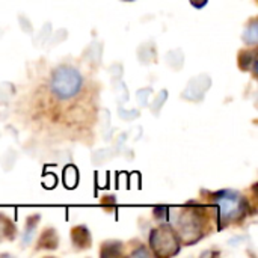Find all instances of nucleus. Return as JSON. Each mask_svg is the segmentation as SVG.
<instances>
[{
    "mask_svg": "<svg viewBox=\"0 0 258 258\" xmlns=\"http://www.w3.org/2000/svg\"><path fill=\"white\" fill-rule=\"evenodd\" d=\"M101 56H103V44L98 42V41H94V42L88 47V50H86V57H88L91 62L98 63V62L101 60Z\"/></svg>",
    "mask_w": 258,
    "mask_h": 258,
    "instance_id": "obj_10",
    "label": "nucleus"
},
{
    "mask_svg": "<svg viewBox=\"0 0 258 258\" xmlns=\"http://www.w3.org/2000/svg\"><path fill=\"white\" fill-rule=\"evenodd\" d=\"M20 21H21V26H23V30H24V32H32V24H30V21H27L24 17H20Z\"/></svg>",
    "mask_w": 258,
    "mask_h": 258,
    "instance_id": "obj_22",
    "label": "nucleus"
},
{
    "mask_svg": "<svg viewBox=\"0 0 258 258\" xmlns=\"http://www.w3.org/2000/svg\"><path fill=\"white\" fill-rule=\"evenodd\" d=\"M118 112H119V116L122 118V119H125V121H132V119H136L138 116H139V112L138 110H124L122 107H119L118 109Z\"/></svg>",
    "mask_w": 258,
    "mask_h": 258,
    "instance_id": "obj_20",
    "label": "nucleus"
},
{
    "mask_svg": "<svg viewBox=\"0 0 258 258\" xmlns=\"http://www.w3.org/2000/svg\"><path fill=\"white\" fill-rule=\"evenodd\" d=\"M166 63L174 68V70H180L184 63V53L180 50V48H175V50H171L168 54H166Z\"/></svg>",
    "mask_w": 258,
    "mask_h": 258,
    "instance_id": "obj_8",
    "label": "nucleus"
},
{
    "mask_svg": "<svg viewBox=\"0 0 258 258\" xmlns=\"http://www.w3.org/2000/svg\"><path fill=\"white\" fill-rule=\"evenodd\" d=\"M212 86V79L209 74H200L194 79H190L181 94L183 98L189 100V101H201L204 98V95L207 94V91Z\"/></svg>",
    "mask_w": 258,
    "mask_h": 258,
    "instance_id": "obj_5",
    "label": "nucleus"
},
{
    "mask_svg": "<svg viewBox=\"0 0 258 258\" xmlns=\"http://www.w3.org/2000/svg\"><path fill=\"white\" fill-rule=\"evenodd\" d=\"M242 38H243V41H245L246 44H251V45L257 44V39H258L257 20H252V21L245 27V32H243Z\"/></svg>",
    "mask_w": 258,
    "mask_h": 258,
    "instance_id": "obj_9",
    "label": "nucleus"
},
{
    "mask_svg": "<svg viewBox=\"0 0 258 258\" xmlns=\"http://www.w3.org/2000/svg\"><path fill=\"white\" fill-rule=\"evenodd\" d=\"M166 98H168V91H160L159 94H157V97H156V100H154V103H151V110L157 115L159 113V110L162 109V106L165 104V101H166Z\"/></svg>",
    "mask_w": 258,
    "mask_h": 258,
    "instance_id": "obj_14",
    "label": "nucleus"
},
{
    "mask_svg": "<svg viewBox=\"0 0 258 258\" xmlns=\"http://www.w3.org/2000/svg\"><path fill=\"white\" fill-rule=\"evenodd\" d=\"M113 156H115V153L110 151V150H107V148H104V150H97V151H94V154H92V160H94L95 163H100V162L104 163V162L110 160Z\"/></svg>",
    "mask_w": 258,
    "mask_h": 258,
    "instance_id": "obj_12",
    "label": "nucleus"
},
{
    "mask_svg": "<svg viewBox=\"0 0 258 258\" xmlns=\"http://www.w3.org/2000/svg\"><path fill=\"white\" fill-rule=\"evenodd\" d=\"M150 246L157 257H172L180 251V240L174 230L160 227L150 234Z\"/></svg>",
    "mask_w": 258,
    "mask_h": 258,
    "instance_id": "obj_4",
    "label": "nucleus"
},
{
    "mask_svg": "<svg viewBox=\"0 0 258 258\" xmlns=\"http://www.w3.org/2000/svg\"><path fill=\"white\" fill-rule=\"evenodd\" d=\"M151 94H153V89L151 88H144V89H139L136 92V98H138V101H139V104L142 107L148 106V101H150V95Z\"/></svg>",
    "mask_w": 258,
    "mask_h": 258,
    "instance_id": "obj_16",
    "label": "nucleus"
},
{
    "mask_svg": "<svg viewBox=\"0 0 258 258\" xmlns=\"http://www.w3.org/2000/svg\"><path fill=\"white\" fill-rule=\"evenodd\" d=\"M209 0H190V3L195 6V8H204L207 5Z\"/></svg>",
    "mask_w": 258,
    "mask_h": 258,
    "instance_id": "obj_23",
    "label": "nucleus"
},
{
    "mask_svg": "<svg viewBox=\"0 0 258 258\" xmlns=\"http://www.w3.org/2000/svg\"><path fill=\"white\" fill-rule=\"evenodd\" d=\"M65 38H67V30L65 29H59V30H56L54 32V35H51L50 38H48V48L50 47H54V45H57V44H60L62 41H65Z\"/></svg>",
    "mask_w": 258,
    "mask_h": 258,
    "instance_id": "obj_17",
    "label": "nucleus"
},
{
    "mask_svg": "<svg viewBox=\"0 0 258 258\" xmlns=\"http://www.w3.org/2000/svg\"><path fill=\"white\" fill-rule=\"evenodd\" d=\"M240 67L243 65V63H246L245 67H243V70H249L251 68V65H254L255 62H254V56L249 53V51H242V54H240Z\"/></svg>",
    "mask_w": 258,
    "mask_h": 258,
    "instance_id": "obj_19",
    "label": "nucleus"
},
{
    "mask_svg": "<svg viewBox=\"0 0 258 258\" xmlns=\"http://www.w3.org/2000/svg\"><path fill=\"white\" fill-rule=\"evenodd\" d=\"M148 255H151V252L150 251H147L145 249V246H141V249L138 251H135L133 254H132V257H148Z\"/></svg>",
    "mask_w": 258,
    "mask_h": 258,
    "instance_id": "obj_21",
    "label": "nucleus"
},
{
    "mask_svg": "<svg viewBox=\"0 0 258 258\" xmlns=\"http://www.w3.org/2000/svg\"><path fill=\"white\" fill-rule=\"evenodd\" d=\"M156 56H157V51H156V45L154 42H144L139 45L138 48V57L142 63H151L156 60Z\"/></svg>",
    "mask_w": 258,
    "mask_h": 258,
    "instance_id": "obj_7",
    "label": "nucleus"
},
{
    "mask_svg": "<svg viewBox=\"0 0 258 258\" xmlns=\"http://www.w3.org/2000/svg\"><path fill=\"white\" fill-rule=\"evenodd\" d=\"M50 35H51V30H50V23H45V26L42 27V30L39 32V35L36 36V42H35V45L38 47L39 45V42H41V45L45 42V41H48V38H50Z\"/></svg>",
    "mask_w": 258,
    "mask_h": 258,
    "instance_id": "obj_18",
    "label": "nucleus"
},
{
    "mask_svg": "<svg viewBox=\"0 0 258 258\" xmlns=\"http://www.w3.org/2000/svg\"><path fill=\"white\" fill-rule=\"evenodd\" d=\"M213 203L218 206L219 221H221V224L224 222V225L231 224V222H237V221L243 219L248 213L246 200L234 190L218 192L213 197Z\"/></svg>",
    "mask_w": 258,
    "mask_h": 258,
    "instance_id": "obj_1",
    "label": "nucleus"
},
{
    "mask_svg": "<svg viewBox=\"0 0 258 258\" xmlns=\"http://www.w3.org/2000/svg\"><path fill=\"white\" fill-rule=\"evenodd\" d=\"M14 95L12 83H0V103H6Z\"/></svg>",
    "mask_w": 258,
    "mask_h": 258,
    "instance_id": "obj_15",
    "label": "nucleus"
},
{
    "mask_svg": "<svg viewBox=\"0 0 258 258\" xmlns=\"http://www.w3.org/2000/svg\"><path fill=\"white\" fill-rule=\"evenodd\" d=\"M172 225L177 230L175 234L186 245H194L203 237V222L197 210L175 209V218L172 219Z\"/></svg>",
    "mask_w": 258,
    "mask_h": 258,
    "instance_id": "obj_3",
    "label": "nucleus"
},
{
    "mask_svg": "<svg viewBox=\"0 0 258 258\" xmlns=\"http://www.w3.org/2000/svg\"><path fill=\"white\" fill-rule=\"evenodd\" d=\"M113 91H115V95L118 98L119 103H127L128 101V89H127V85L124 82H121L119 79H116L113 82Z\"/></svg>",
    "mask_w": 258,
    "mask_h": 258,
    "instance_id": "obj_11",
    "label": "nucleus"
},
{
    "mask_svg": "<svg viewBox=\"0 0 258 258\" xmlns=\"http://www.w3.org/2000/svg\"><path fill=\"white\" fill-rule=\"evenodd\" d=\"M82 88V74L77 68L70 65L57 67L50 79V89L51 92L62 98L68 100L74 97Z\"/></svg>",
    "mask_w": 258,
    "mask_h": 258,
    "instance_id": "obj_2",
    "label": "nucleus"
},
{
    "mask_svg": "<svg viewBox=\"0 0 258 258\" xmlns=\"http://www.w3.org/2000/svg\"><path fill=\"white\" fill-rule=\"evenodd\" d=\"M73 243L76 248H80V249H85L91 245V233L88 231V228L85 225H80V227H76L73 230Z\"/></svg>",
    "mask_w": 258,
    "mask_h": 258,
    "instance_id": "obj_6",
    "label": "nucleus"
},
{
    "mask_svg": "<svg viewBox=\"0 0 258 258\" xmlns=\"http://www.w3.org/2000/svg\"><path fill=\"white\" fill-rule=\"evenodd\" d=\"M127 2H130V0H127Z\"/></svg>",
    "mask_w": 258,
    "mask_h": 258,
    "instance_id": "obj_24",
    "label": "nucleus"
},
{
    "mask_svg": "<svg viewBox=\"0 0 258 258\" xmlns=\"http://www.w3.org/2000/svg\"><path fill=\"white\" fill-rule=\"evenodd\" d=\"M77 178H79V177H77L76 168H74V166H68V168L65 169V172H63V181H65V184L71 189V187L76 186Z\"/></svg>",
    "mask_w": 258,
    "mask_h": 258,
    "instance_id": "obj_13",
    "label": "nucleus"
}]
</instances>
